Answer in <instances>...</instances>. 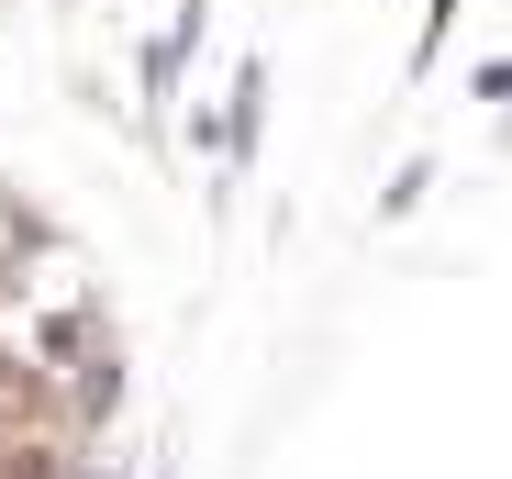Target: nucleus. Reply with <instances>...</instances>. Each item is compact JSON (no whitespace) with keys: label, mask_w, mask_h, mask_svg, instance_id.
I'll return each instance as SVG.
<instances>
[{"label":"nucleus","mask_w":512,"mask_h":479,"mask_svg":"<svg viewBox=\"0 0 512 479\" xmlns=\"http://www.w3.org/2000/svg\"><path fill=\"white\" fill-rule=\"evenodd\" d=\"M423 190H435V156H401V168H390V190H379V223H401Z\"/></svg>","instance_id":"2"},{"label":"nucleus","mask_w":512,"mask_h":479,"mask_svg":"<svg viewBox=\"0 0 512 479\" xmlns=\"http://www.w3.org/2000/svg\"><path fill=\"white\" fill-rule=\"evenodd\" d=\"M457 12H468V0H423V34H412V78H423V67L446 56V34H457Z\"/></svg>","instance_id":"3"},{"label":"nucleus","mask_w":512,"mask_h":479,"mask_svg":"<svg viewBox=\"0 0 512 479\" xmlns=\"http://www.w3.org/2000/svg\"><path fill=\"white\" fill-rule=\"evenodd\" d=\"M468 101H490V112H512V56H479V67H468Z\"/></svg>","instance_id":"4"},{"label":"nucleus","mask_w":512,"mask_h":479,"mask_svg":"<svg viewBox=\"0 0 512 479\" xmlns=\"http://www.w3.org/2000/svg\"><path fill=\"white\" fill-rule=\"evenodd\" d=\"M212 45V0H179V12H167L145 45H134V90L167 112V101H179V78H190V56Z\"/></svg>","instance_id":"1"}]
</instances>
